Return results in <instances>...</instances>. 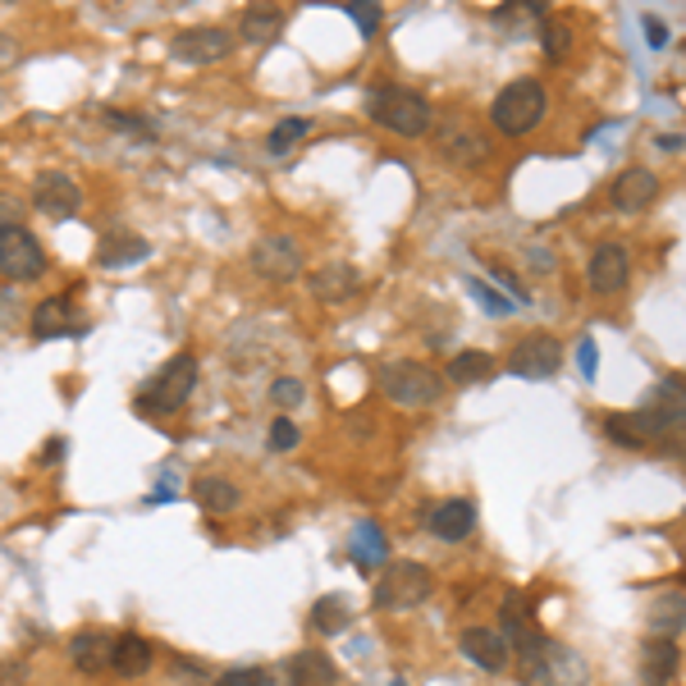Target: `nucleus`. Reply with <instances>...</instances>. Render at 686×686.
Wrapping results in <instances>:
<instances>
[{
  "label": "nucleus",
  "mask_w": 686,
  "mask_h": 686,
  "mask_svg": "<svg viewBox=\"0 0 686 686\" xmlns=\"http://www.w3.org/2000/svg\"><path fill=\"white\" fill-rule=\"evenodd\" d=\"M106 124H111V129H119V133H129V138H156V129H151L147 119L129 115V111H106Z\"/></svg>",
  "instance_id": "nucleus-34"
},
{
  "label": "nucleus",
  "mask_w": 686,
  "mask_h": 686,
  "mask_svg": "<svg viewBox=\"0 0 686 686\" xmlns=\"http://www.w3.org/2000/svg\"><path fill=\"white\" fill-rule=\"evenodd\" d=\"M147 239H138V234H111L106 243H101V266L106 270H129V266H138V261H147Z\"/></svg>",
  "instance_id": "nucleus-28"
},
{
  "label": "nucleus",
  "mask_w": 686,
  "mask_h": 686,
  "mask_svg": "<svg viewBox=\"0 0 686 686\" xmlns=\"http://www.w3.org/2000/svg\"><path fill=\"white\" fill-rule=\"evenodd\" d=\"M591 289L595 293H618L627 284V275H631V257H627V247L623 243H600L591 252Z\"/></svg>",
  "instance_id": "nucleus-16"
},
{
  "label": "nucleus",
  "mask_w": 686,
  "mask_h": 686,
  "mask_svg": "<svg viewBox=\"0 0 686 686\" xmlns=\"http://www.w3.org/2000/svg\"><path fill=\"white\" fill-rule=\"evenodd\" d=\"M293 444H298L293 417H275V421H270V449H275V453H289Z\"/></svg>",
  "instance_id": "nucleus-37"
},
{
  "label": "nucleus",
  "mask_w": 686,
  "mask_h": 686,
  "mask_svg": "<svg viewBox=\"0 0 686 686\" xmlns=\"http://www.w3.org/2000/svg\"><path fill=\"white\" fill-rule=\"evenodd\" d=\"M430 591H435L430 568L403 558V563H389L385 577L375 581V608H385V614H408V608H421L430 600Z\"/></svg>",
  "instance_id": "nucleus-6"
},
{
  "label": "nucleus",
  "mask_w": 686,
  "mask_h": 686,
  "mask_svg": "<svg viewBox=\"0 0 686 686\" xmlns=\"http://www.w3.org/2000/svg\"><path fill=\"white\" fill-rule=\"evenodd\" d=\"M380 394L394 408H430L440 398V375L426 362H389L380 367Z\"/></svg>",
  "instance_id": "nucleus-7"
},
{
  "label": "nucleus",
  "mask_w": 686,
  "mask_h": 686,
  "mask_svg": "<svg viewBox=\"0 0 686 686\" xmlns=\"http://www.w3.org/2000/svg\"><path fill=\"white\" fill-rule=\"evenodd\" d=\"M513 659L526 686H591L586 659L563 641H549L545 631H531V637L513 641Z\"/></svg>",
  "instance_id": "nucleus-1"
},
{
  "label": "nucleus",
  "mask_w": 686,
  "mask_h": 686,
  "mask_svg": "<svg viewBox=\"0 0 686 686\" xmlns=\"http://www.w3.org/2000/svg\"><path fill=\"white\" fill-rule=\"evenodd\" d=\"M677 444H682V453H686V430H682V435H677Z\"/></svg>",
  "instance_id": "nucleus-46"
},
{
  "label": "nucleus",
  "mask_w": 686,
  "mask_h": 686,
  "mask_svg": "<svg viewBox=\"0 0 686 686\" xmlns=\"http://www.w3.org/2000/svg\"><path fill=\"white\" fill-rule=\"evenodd\" d=\"M389 686H408V682H398V677H394V682H389Z\"/></svg>",
  "instance_id": "nucleus-47"
},
{
  "label": "nucleus",
  "mask_w": 686,
  "mask_h": 686,
  "mask_svg": "<svg viewBox=\"0 0 686 686\" xmlns=\"http://www.w3.org/2000/svg\"><path fill=\"white\" fill-rule=\"evenodd\" d=\"M677 664H682L677 641L650 637V641L641 646V682H646V686H668V682L677 677Z\"/></svg>",
  "instance_id": "nucleus-21"
},
{
  "label": "nucleus",
  "mask_w": 686,
  "mask_h": 686,
  "mask_svg": "<svg viewBox=\"0 0 686 686\" xmlns=\"http://www.w3.org/2000/svg\"><path fill=\"white\" fill-rule=\"evenodd\" d=\"M641 28H646L650 50H664V46H668V28H664V23H659L654 14H646V19H641Z\"/></svg>",
  "instance_id": "nucleus-41"
},
{
  "label": "nucleus",
  "mask_w": 686,
  "mask_h": 686,
  "mask_svg": "<svg viewBox=\"0 0 686 686\" xmlns=\"http://www.w3.org/2000/svg\"><path fill=\"white\" fill-rule=\"evenodd\" d=\"M499 631L508 637V646L536 631V608H531V595H526V591H513V595L503 600V608H499Z\"/></svg>",
  "instance_id": "nucleus-27"
},
{
  "label": "nucleus",
  "mask_w": 686,
  "mask_h": 686,
  "mask_svg": "<svg viewBox=\"0 0 686 686\" xmlns=\"http://www.w3.org/2000/svg\"><path fill=\"white\" fill-rule=\"evenodd\" d=\"M193 389H197V358L193 352H174V358L156 371V380L142 389L138 408L151 412V417H170L193 398Z\"/></svg>",
  "instance_id": "nucleus-5"
},
{
  "label": "nucleus",
  "mask_w": 686,
  "mask_h": 686,
  "mask_svg": "<svg viewBox=\"0 0 686 686\" xmlns=\"http://www.w3.org/2000/svg\"><path fill=\"white\" fill-rule=\"evenodd\" d=\"M307 133H312V119H307V115L279 119L275 129H270V138H266V151H270V156H284V151H289V147H298Z\"/></svg>",
  "instance_id": "nucleus-31"
},
{
  "label": "nucleus",
  "mask_w": 686,
  "mask_h": 686,
  "mask_svg": "<svg viewBox=\"0 0 686 686\" xmlns=\"http://www.w3.org/2000/svg\"><path fill=\"white\" fill-rule=\"evenodd\" d=\"M686 430V408H664V403H650L637 412H618L604 421V435L623 444V449H650L659 440H673Z\"/></svg>",
  "instance_id": "nucleus-3"
},
{
  "label": "nucleus",
  "mask_w": 686,
  "mask_h": 686,
  "mask_svg": "<svg viewBox=\"0 0 686 686\" xmlns=\"http://www.w3.org/2000/svg\"><path fill=\"white\" fill-rule=\"evenodd\" d=\"M540 50L554 60V65H563L568 56H572V23H563V19H545L540 23Z\"/></svg>",
  "instance_id": "nucleus-32"
},
{
  "label": "nucleus",
  "mask_w": 686,
  "mask_h": 686,
  "mask_svg": "<svg viewBox=\"0 0 686 686\" xmlns=\"http://www.w3.org/2000/svg\"><path fill=\"white\" fill-rule=\"evenodd\" d=\"M60 453H65V440H50L46 453H42V463H60Z\"/></svg>",
  "instance_id": "nucleus-44"
},
{
  "label": "nucleus",
  "mask_w": 686,
  "mask_h": 686,
  "mask_svg": "<svg viewBox=\"0 0 686 686\" xmlns=\"http://www.w3.org/2000/svg\"><path fill=\"white\" fill-rule=\"evenodd\" d=\"M151 664H156V650H151L147 637H138V631H124V637H115V654H111V673L115 677H147Z\"/></svg>",
  "instance_id": "nucleus-18"
},
{
  "label": "nucleus",
  "mask_w": 686,
  "mask_h": 686,
  "mask_svg": "<svg viewBox=\"0 0 686 686\" xmlns=\"http://www.w3.org/2000/svg\"><path fill=\"white\" fill-rule=\"evenodd\" d=\"M358 270H352L348 261H329V266H321V270H312V279H307V289H312V298H321V302H348L352 293H358Z\"/></svg>",
  "instance_id": "nucleus-20"
},
{
  "label": "nucleus",
  "mask_w": 686,
  "mask_h": 686,
  "mask_svg": "<svg viewBox=\"0 0 686 686\" xmlns=\"http://www.w3.org/2000/svg\"><path fill=\"white\" fill-rule=\"evenodd\" d=\"M19 60V46H14V37H5L0 33V65H14Z\"/></svg>",
  "instance_id": "nucleus-43"
},
{
  "label": "nucleus",
  "mask_w": 686,
  "mask_h": 686,
  "mask_svg": "<svg viewBox=\"0 0 686 686\" xmlns=\"http://www.w3.org/2000/svg\"><path fill=\"white\" fill-rule=\"evenodd\" d=\"M193 495H197V503L207 508L211 518L234 513V508L243 503L239 486H234V480H224V476H197V480H193Z\"/></svg>",
  "instance_id": "nucleus-25"
},
{
  "label": "nucleus",
  "mask_w": 686,
  "mask_h": 686,
  "mask_svg": "<svg viewBox=\"0 0 686 686\" xmlns=\"http://www.w3.org/2000/svg\"><path fill=\"white\" fill-rule=\"evenodd\" d=\"M289 686H339L335 659L321 650H298L289 659Z\"/></svg>",
  "instance_id": "nucleus-23"
},
{
  "label": "nucleus",
  "mask_w": 686,
  "mask_h": 686,
  "mask_svg": "<svg viewBox=\"0 0 686 686\" xmlns=\"http://www.w3.org/2000/svg\"><path fill=\"white\" fill-rule=\"evenodd\" d=\"M348 554H352V563H358L362 572L380 568V563H385V554H389V545H385V531H380L375 522H362L358 531H352V545H348Z\"/></svg>",
  "instance_id": "nucleus-29"
},
{
  "label": "nucleus",
  "mask_w": 686,
  "mask_h": 686,
  "mask_svg": "<svg viewBox=\"0 0 686 686\" xmlns=\"http://www.w3.org/2000/svg\"><path fill=\"white\" fill-rule=\"evenodd\" d=\"M367 115L380 124V129H389L398 138H426L430 124H435L430 101L412 88H375L367 96Z\"/></svg>",
  "instance_id": "nucleus-2"
},
{
  "label": "nucleus",
  "mask_w": 686,
  "mask_h": 686,
  "mask_svg": "<svg viewBox=\"0 0 686 686\" xmlns=\"http://www.w3.org/2000/svg\"><path fill=\"white\" fill-rule=\"evenodd\" d=\"M463 654L480 673H503L508 659H513V646H508V637L499 627H467L463 631Z\"/></svg>",
  "instance_id": "nucleus-14"
},
{
  "label": "nucleus",
  "mask_w": 686,
  "mask_h": 686,
  "mask_svg": "<svg viewBox=\"0 0 686 686\" xmlns=\"http://www.w3.org/2000/svg\"><path fill=\"white\" fill-rule=\"evenodd\" d=\"M558 362H563V348H558L554 335H526L508 352V371L522 380H549L558 371Z\"/></svg>",
  "instance_id": "nucleus-11"
},
{
  "label": "nucleus",
  "mask_w": 686,
  "mask_h": 686,
  "mask_svg": "<svg viewBox=\"0 0 686 686\" xmlns=\"http://www.w3.org/2000/svg\"><path fill=\"white\" fill-rule=\"evenodd\" d=\"M252 270L270 284H289V279L302 275V247L289 234H266L252 243Z\"/></svg>",
  "instance_id": "nucleus-10"
},
{
  "label": "nucleus",
  "mask_w": 686,
  "mask_h": 686,
  "mask_svg": "<svg viewBox=\"0 0 686 686\" xmlns=\"http://www.w3.org/2000/svg\"><path fill=\"white\" fill-rule=\"evenodd\" d=\"M444 375L453 380V385H486V380L495 375V358L490 352H480V348H467L444 367Z\"/></svg>",
  "instance_id": "nucleus-30"
},
{
  "label": "nucleus",
  "mask_w": 686,
  "mask_h": 686,
  "mask_svg": "<svg viewBox=\"0 0 686 686\" xmlns=\"http://www.w3.org/2000/svg\"><path fill=\"white\" fill-rule=\"evenodd\" d=\"M344 627H348V604H344L339 595L316 600V608H312V631H325V637H335V631H344Z\"/></svg>",
  "instance_id": "nucleus-33"
},
{
  "label": "nucleus",
  "mask_w": 686,
  "mask_h": 686,
  "mask_svg": "<svg viewBox=\"0 0 686 686\" xmlns=\"http://www.w3.org/2000/svg\"><path fill=\"white\" fill-rule=\"evenodd\" d=\"M302 398H307V389H302V380H293V375L270 385V403H279V408H293V403H302Z\"/></svg>",
  "instance_id": "nucleus-35"
},
{
  "label": "nucleus",
  "mask_w": 686,
  "mask_h": 686,
  "mask_svg": "<svg viewBox=\"0 0 686 686\" xmlns=\"http://www.w3.org/2000/svg\"><path fill=\"white\" fill-rule=\"evenodd\" d=\"M19 216H23V201H19V197H10V193H0V224L14 229V224H19Z\"/></svg>",
  "instance_id": "nucleus-42"
},
{
  "label": "nucleus",
  "mask_w": 686,
  "mask_h": 686,
  "mask_svg": "<svg viewBox=\"0 0 686 686\" xmlns=\"http://www.w3.org/2000/svg\"><path fill=\"white\" fill-rule=\"evenodd\" d=\"M279 33H284V10H270V5H252L239 19V37L247 46H275Z\"/></svg>",
  "instance_id": "nucleus-24"
},
{
  "label": "nucleus",
  "mask_w": 686,
  "mask_h": 686,
  "mask_svg": "<svg viewBox=\"0 0 686 686\" xmlns=\"http://www.w3.org/2000/svg\"><path fill=\"white\" fill-rule=\"evenodd\" d=\"M69 329H73V293L46 298L33 312V335L37 339H56V335H69Z\"/></svg>",
  "instance_id": "nucleus-26"
},
{
  "label": "nucleus",
  "mask_w": 686,
  "mask_h": 686,
  "mask_svg": "<svg viewBox=\"0 0 686 686\" xmlns=\"http://www.w3.org/2000/svg\"><path fill=\"white\" fill-rule=\"evenodd\" d=\"M33 201H37L42 216L65 220L83 207V188L73 184V174H65V170H42L37 184H33Z\"/></svg>",
  "instance_id": "nucleus-13"
},
{
  "label": "nucleus",
  "mask_w": 686,
  "mask_h": 686,
  "mask_svg": "<svg viewBox=\"0 0 686 686\" xmlns=\"http://www.w3.org/2000/svg\"><path fill=\"white\" fill-rule=\"evenodd\" d=\"M659 147H664V151H677V147H682V138H677V133H664V138H659Z\"/></svg>",
  "instance_id": "nucleus-45"
},
{
  "label": "nucleus",
  "mask_w": 686,
  "mask_h": 686,
  "mask_svg": "<svg viewBox=\"0 0 686 686\" xmlns=\"http://www.w3.org/2000/svg\"><path fill=\"white\" fill-rule=\"evenodd\" d=\"M266 682H270L266 668H229V673H220L211 686H266Z\"/></svg>",
  "instance_id": "nucleus-36"
},
{
  "label": "nucleus",
  "mask_w": 686,
  "mask_h": 686,
  "mask_svg": "<svg viewBox=\"0 0 686 686\" xmlns=\"http://www.w3.org/2000/svg\"><path fill=\"white\" fill-rule=\"evenodd\" d=\"M686 631V591H664L650 604V637L677 641Z\"/></svg>",
  "instance_id": "nucleus-22"
},
{
  "label": "nucleus",
  "mask_w": 686,
  "mask_h": 686,
  "mask_svg": "<svg viewBox=\"0 0 686 686\" xmlns=\"http://www.w3.org/2000/svg\"><path fill=\"white\" fill-rule=\"evenodd\" d=\"M234 46H239L234 33L220 28V23H197V28H184V33L170 37V60L193 65V69H207V65H220Z\"/></svg>",
  "instance_id": "nucleus-8"
},
{
  "label": "nucleus",
  "mask_w": 686,
  "mask_h": 686,
  "mask_svg": "<svg viewBox=\"0 0 686 686\" xmlns=\"http://www.w3.org/2000/svg\"><path fill=\"white\" fill-rule=\"evenodd\" d=\"M440 151L457 165H476V161H486L495 147H490V133H480L467 115H449L440 124Z\"/></svg>",
  "instance_id": "nucleus-12"
},
{
  "label": "nucleus",
  "mask_w": 686,
  "mask_h": 686,
  "mask_svg": "<svg viewBox=\"0 0 686 686\" xmlns=\"http://www.w3.org/2000/svg\"><path fill=\"white\" fill-rule=\"evenodd\" d=\"M472 293H476L480 302H486V312H490V316H508V312H513V302L499 298V293L486 284V279H472Z\"/></svg>",
  "instance_id": "nucleus-39"
},
{
  "label": "nucleus",
  "mask_w": 686,
  "mask_h": 686,
  "mask_svg": "<svg viewBox=\"0 0 686 686\" xmlns=\"http://www.w3.org/2000/svg\"><path fill=\"white\" fill-rule=\"evenodd\" d=\"M46 270V247L28 234L23 224L0 229V275L23 284V279H37Z\"/></svg>",
  "instance_id": "nucleus-9"
},
{
  "label": "nucleus",
  "mask_w": 686,
  "mask_h": 686,
  "mask_svg": "<svg viewBox=\"0 0 686 686\" xmlns=\"http://www.w3.org/2000/svg\"><path fill=\"white\" fill-rule=\"evenodd\" d=\"M545 88L536 79H518V83H508L499 96H495V106H490V124L499 133L508 138H526L531 129H540V119H545Z\"/></svg>",
  "instance_id": "nucleus-4"
},
{
  "label": "nucleus",
  "mask_w": 686,
  "mask_h": 686,
  "mask_svg": "<svg viewBox=\"0 0 686 686\" xmlns=\"http://www.w3.org/2000/svg\"><path fill=\"white\" fill-rule=\"evenodd\" d=\"M111 654H115V641H111V631H101V627H88L79 631V637L69 641V659H73V668L79 673H106L111 668Z\"/></svg>",
  "instance_id": "nucleus-17"
},
{
  "label": "nucleus",
  "mask_w": 686,
  "mask_h": 686,
  "mask_svg": "<svg viewBox=\"0 0 686 686\" xmlns=\"http://www.w3.org/2000/svg\"><path fill=\"white\" fill-rule=\"evenodd\" d=\"M430 531L444 540V545H463L472 531H476V503L467 499H449L435 508V518H430Z\"/></svg>",
  "instance_id": "nucleus-19"
},
{
  "label": "nucleus",
  "mask_w": 686,
  "mask_h": 686,
  "mask_svg": "<svg viewBox=\"0 0 686 686\" xmlns=\"http://www.w3.org/2000/svg\"><path fill=\"white\" fill-rule=\"evenodd\" d=\"M659 197V179L646 170V165H631V170H623L618 179H614V188H608V201L623 211V216H637V211H646L650 201Z\"/></svg>",
  "instance_id": "nucleus-15"
},
{
  "label": "nucleus",
  "mask_w": 686,
  "mask_h": 686,
  "mask_svg": "<svg viewBox=\"0 0 686 686\" xmlns=\"http://www.w3.org/2000/svg\"><path fill=\"white\" fill-rule=\"evenodd\" d=\"M344 14L358 23L362 37H375L380 33V5H344Z\"/></svg>",
  "instance_id": "nucleus-38"
},
{
  "label": "nucleus",
  "mask_w": 686,
  "mask_h": 686,
  "mask_svg": "<svg viewBox=\"0 0 686 686\" xmlns=\"http://www.w3.org/2000/svg\"><path fill=\"white\" fill-rule=\"evenodd\" d=\"M577 362H581V375H586V380H595V375H600V348H595V339H581Z\"/></svg>",
  "instance_id": "nucleus-40"
}]
</instances>
